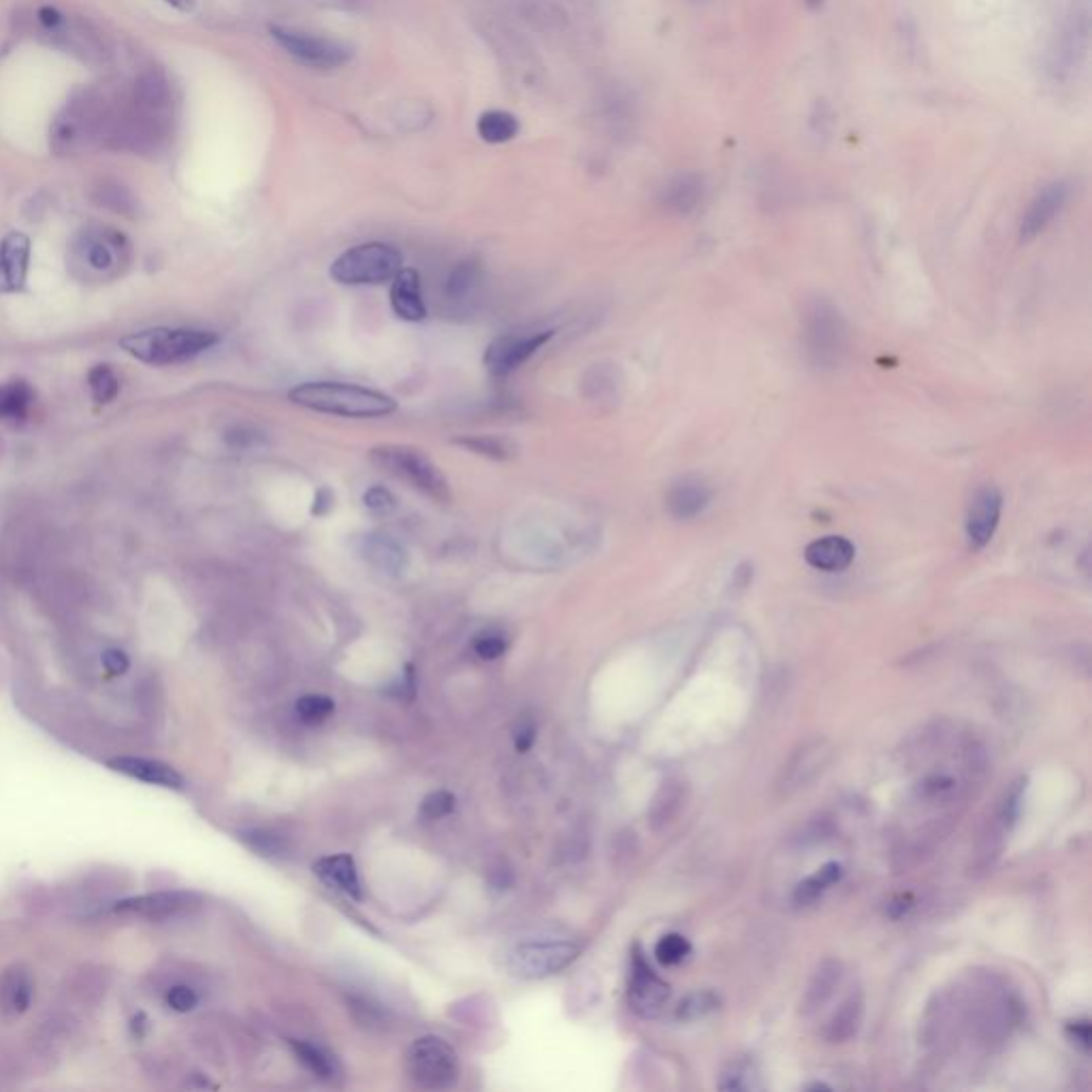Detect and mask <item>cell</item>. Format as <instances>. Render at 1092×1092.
Segmentation results:
<instances>
[{
    "label": "cell",
    "instance_id": "cell-54",
    "mask_svg": "<svg viewBox=\"0 0 1092 1092\" xmlns=\"http://www.w3.org/2000/svg\"><path fill=\"white\" fill-rule=\"evenodd\" d=\"M808 5H811V7L815 9V7H819V5H822V0H808Z\"/></svg>",
    "mask_w": 1092,
    "mask_h": 1092
},
{
    "label": "cell",
    "instance_id": "cell-25",
    "mask_svg": "<svg viewBox=\"0 0 1092 1092\" xmlns=\"http://www.w3.org/2000/svg\"><path fill=\"white\" fill-rule=\"evenodd\" d=\"M704 199V181L696 173H681L672 177L660 193V203L666 212L677 216L691 214Z\"/></svg>",
    "mask_w": 1092,
    "mask_h": 1092
},
{
    "label": "cell",
    "instance_id": "cell-16",
    "mask_svg": "<svg viewBox=\"0 0 1092 1092\" xmlns=\"http://www.w3.org/2000/svg\"><path fill=\"white\" fill-rule=\"evenodd\" d=\"M1000 512H1003V495H1000L996 487L986 485L973 495L964 521V531L971 549H983L992 540L1000 521Z\"/></svg>",
    "mask_w": 1092,
    "mask_h": 1092
},
{
    "label": "cell",
    "instance_id": "cell-46",
    "mask_svg": "<svg viewBox=\"0 0 1092 1092\" xmlns=\"http://www.w3.org/2000/svg\"><path fill=\"white\" fill-rule=\"evenodd\" d=\"M167 1006L177 1014H189L199 1006V996L191 986L179 983L167 992Z\"/></svg>",
    "mask_w": 1092,
    "mask_h": 1092
},
{
    "label": "cell",
    "instance_id": "cell-26",
    "mask_svg": "<svg viewBox=\"0 0 1092 1092\" xmlns=\"http://www.w3.org/2000/svg\"><path fill=\"white\" fill-rule=\"evenodd\" d=\"M110 768H114L116 773H122V775H126L131 779L150 783V785L169 787V789H181V787H184V779H181V775L175 768H171L169 764H162L158 760L116 758V760L110 762Z\"/></svg>",
    "mask_w": 1092,
    "mask_h": 1092
},
{
    "label": "cell",
    "instance_id": "cell-33",
    "mask_svg": "<svg viewBox=\"0 0 1092 1092\" xmlns=\"http://www.w3.org/2000/svg\"><path fill=\"white\" fill-rule=\"evenodd\" d=\"M843 875V869L841 864L837 862H828L824 864L822 869H819L815 875H811L808 879L800 881L794 890V902L798 906H808L813 904L819 896H822L831 885H835Z\"/></svg>",
    "mask_w": 1092,
    "mask_h": 1092
},
{
    "label": "cell",
    "instance_id": "cell-8",
    "mask_svg": "<svg viewBox=\"0 0 1092 1092\" xmlns=\"http://www.w3.org/2000/svg\"><path fill=\"white\" fill-rule=\"evenodd\" d=\"M406 1067L410 1079L423 1090H448L460 1079V1058L442 1037L416 1039L408 1054Z\"/></svg>",
    "mask_w": 1092,
    "mask_h": 1092
},
{
    "label": "cell",
    "instance_id": "cell-6",
    "mask_svg": "<svg viewBox=\"0 0 1092 1092\" xmlns=\"http://www.w3.org/2000/svg\"><path fill=\"white\" fill-rule=\"evenodd\" d=\"M404 265V254L383 241L358 243L344 254H339L329 273L337 285L344 287H366V285H385L395 278V273Z\"/></svg>",
    "mask_w": 1092,
    "mask_h": 1092
},
{
    "label": "cell",
    "instance_id": "cell-22",
    "mask_svg": "<svg viewBox=\"0 0 1092 1092\" xmlns=\"http://www.w3.org/2000/svg\"><path fill=\"white\" fill-rule=\"evenodd\" d=\"M35 981L26 967L14 964L0 975V1018L16 1020L24 1016L33 1003Z\"/></svg>",
    "mask_w": 1092,
    "mask_h": 1092
},
{
    "label": "cell",
    "instance_id": "cell-29",
    "mask_svg": "<svg viewBox=\"0 0 1092 1092\" xmlns=\"http://www.w3.org/2000/svg\"><path fill=\"white\" fill-rule=\"evenodd\" d=\"M685 798H687V785L685 781L672 777V779H666L660 787V792L656 794L654 798V804H651V811H649V822L656 831H662L666 828L668 824H672V819L679 815V811L683 808L685 804Z\"/></svg>",
    "mask_w": 1092,
    "mask_h": 1092
},
{
    "label": "cell",
    "instance_id": "cell-31",
    "mask_svg": "<svg viewBox=\"0 0 1092 1092\" xmlns=\"http://www.w3.org/2000/svg\"><path fill=\"white\" fill-rule=\"evenodd\" d=\"M454 444L474 452V454H481V457H487V460H493V462H510L516 457V444L510 440V437H504V435H495V433H483V435H462L454 440Z\"/></svg>",
    "mask_w": 1092,
    "mask_h": 1092
},
{
    "label": "cell",
    "instance_id": "cell-15",
    "mask_svg": "<svg viewBox=\"0 0 1092 1092\" xmlns=\"http://www.w3.org/2000/svg\"><path fill=\"white\" fill-rule=\"evenodd\" d=\"M670 996L668 983L647 964L641 952L633 954L629 979V1006L643 1018H656Z\"/></svg>",
    "mask_w": 1092,
    "mask_h": 1092
},
{
    "label": "cell",
    "instance_id": "cell-13",
    "mask_svg": "<svg viewBox=\"0 0 1092 1092\" xmlns=\"http://www.w3.org/2000/svg\"><path fill=\"white\" fill-rule=\"evenodd\" d=\"M553 337V331L533 333H508L495 337L485 350V368L491 376H508L519 370L527 358H531L546 342Z\"/></svg>",
    "mask_w": 1092,
    "mask_h": 1092
},
{
    "label": "cell",
    "instance_id": "cell-3",
    "mask_svg": "<svg viewBox=\"0 0 1092 1092\" xmlns=\"http://www.w3.org/2000/svg\"><path fill=\"white\" fill-rule=\"evenodd\" d=\"M218 344L214 331L158 327L133 333L122 339V348L150 366H173L191 360Z\"/></svg>",
    "mask_w": 1092,
    "mask_h": 1092
},
{
    "label": "cell",
    "instance_id": "cell-45",
    "mask_svg": "<svg viewBox=\"0 0 1092 1092\" xmlns=\"http://www.w3.org/2000/svg\"><path fill=\"white\" fill-rule=\"evenodd\" d=\"M506 649H508V641L500 631H483L481 636H476V641H474L476 656L487 662L502 658L506 654Z\"/></svg>",
    "mask_w": 1092,
    "mask_h": 1092
},
{
    "label": "cell",
    "instance_id": "cell-11",
    "mask_svg": "<svg viewBox=\"0 0 1092 1092\" xmlns=\"http://www.w3.org/2000/svg\"><path fill=\"white\" fill-rule=\"evenodd\" d=\"M833 754H835V749H833L831 741L824 737H813V739H806L804 743H800L794 749V754L787 758V762L783 764V768L777 777V783H775L777 796L789 798L792 794H796L802 787H806L808 783H813L819 775L826 771V766L833 760Z\"/></svg>",
    "mask_w": 1092,
    "mask_h": 1092
},
{
    "label": "cell",
    "instance_id": "cell-43",
    "mask_svg": "<svg viewBox=\"0 0 1092 1092\" xmlns=\"http://www.w3.org/2000/svg\"><path fill=\"white\" fill-rule=\"evenodd\" d=\"M99 195H101V199H99L101 206H105L118 214L133 216V212L137 208L135 197L124 187H101Z\"/></svg>",
    "mask_w": 1092,
    "mask_h": 1092
},
{
    "label": "cell",
    "instance_id": "cell-48",
    "mask_svg": "<svg viewBox=\"0 0 1092 1092\" xmlns=\"http://www.w3.org/2000/svg\"><path fill=\"white\" fill-rule=\"evenodd\" d=\"M129 666H131V660H129V656H126L124 651H120V649H108V651L103 654V668H105L112 677H120V675H124V672L129 670Z\"/></svg>",
    "mask_w": 1092,
    "mask_h": 1092
},
{
    "label": "cell",
    "instance_id": "cell-23",
    "mask_svg": "<svg viewBox=\"0 0 1092 1092\" xmlns=\"http://www.w3.org/2000/svg\"><path fill=\"white\" fill-rule=\"evenodd\" d=\"M391 308L397 318L406 323H421L427 316V306L423 299V285L418 271L399 269L391 280Z\"/></svg>",
    "mask_w": 1092,
    "mask_h": 1092
},
{
    "label": "cell",
    "instance_id": "cell-36",
    "mask_svg": "<svg viewBox=\"0 0 1092 1092\" xmlns=\"http://www.w3.org/2000/svg\"><path fill=\"white\" fill-rule=\"evenodd\" d=\"M87 387L97 404H112L120 393V381L110 366H97L90 372Z\"/></svg>",
    "mask_w": 1092,
    "mask_h": 1092
},
{
    "label": "cell",
    "instance_id": "cell-14",
    "mask_svg": "<svg viewBox=\"0 0 1092 1092\" xmlns=\"http://www.w3.org/2000/svg\"><path fill=\"white\" fill-rule=\"evenodd\" d=\"M199 906H201V896L199 894L171 890V892H154V894L120 900V902L114 904V912L116 914L139 916V918H145V920H152V922H162V920H169V918H177V916L197 912Z\"/></svg>",
    "mask_w": 1092,
    "mask_h": 1092
},
{
    "label": "cell",
    "instance_id": "cell-20",
    "mask_svg": "<svg viewBox=\"0 0 1092 1092\" xmlns=\"http://www.w3.org/2000/svg\"><path fill=\"white\" fill-rule=\"evenodd\" d=\"M1067 199H1069V187L1065 184V181H1054V184L1046 187L1033 199L1029 210L1025 212L1022 222H1020V237L1029 241V239L1037 237L1039 233H1044L1052 225V220L1060 214Z\"/></svg>",
    "mask_w": 1092,
    "mask_h": 1092
},
{
    "label": "cell",
    "instance_id": "cell-50",
    "mask_svg": "<svg viewBox=\"0 0 1092 1092\" xmlns=\"http://www.w3.org/2000/svg\"><path fill=\"white\" fill-rule=\"evenodd\" d=\"M1067 1033L1071 1035V1039L1081 1048V1050H1090V1025L1088 1020H1077V1022H1071Z\"/></svg>",
    "mask_w": 1092,
    "mask_h": 1092
},
{
    "label": "cell",
    "instance_id": "cell-30",
    "mask_svg": "<svg viewBox=\"0 0 1092 1092\" xmlns=\"http://www.w3.org/2000/svg\"><path fill=\"white\" fill-rule=\"evenodd\" d=\"M135 105L152 112H167L171 105V85L160 71H148L135 85Z\"/></svg>",
    "mask_w": 1092,
    "mask_h": 1092
},
{
    "label": "cell",
    "instance_id": "cell-51",
    "mask_svg": "<svg viewBox=\"0 0 1092 1092\" xmlns=\"http://www.w3.org/2000/svg\"><path fill=\"white\" fill-rule=\"evenodd\" d=\"M333 502H335V500H333V493H331L327 487L318 489V491H316V495H314L312 514H316V516H327V514L333 510Z\"/></svg>",
    "mask_w": 1092,
    "mask_h": 1092
},
{
    "label": "cell",
    "instance_id": "cell-9",
    "mask_svg": "<svg viewBox=\"0 0 1092 1092\" xmlns=\"http://www.w3.org/2000/svg\"><path fill=\"white\" fill-rule=\"evenodd\" d=\"M108 124L110 118L105 116L101 101L95 95H81L73 99L56 118L50 143L58 154H66L87 145L97 137H103L108 133Z\"/></svg>",
    "mask_w": 1092,
    "mask_h": 1092
},
{
    "label": "cell",
    "instance_id": "cell-10",
    "mask_svg": "<svg viewBox=\"0 0 1092 1092\" xmlns=\"http://www.w3.org/2000/svg\"><path fill=\"white\" fill-rule=\"evenodd\" d=\"M579 954L581 948L572 941H523L508 952V969L525 979L549 977L572 964L579 958Z\"/></svg>",
    "mask_w": 1092,
    "mask_h": 1092
},
{
    "label": "cell",
    "instance_id": "cell-53",
    "mask_svg": "<svg viewBox=\"0 0 1092 1092\" xmlns=\"http://www.w3.org/2000/svg\"><path fill=\"white\" fill-rule=\"evenodd\" d=\"M164 3L181 14H191L197 7V0H164Z\"/></svg>",
    "mask_w": 1092,
    "mask_h": 1092
},
{
    "label": "cell",
    "instance_id": "cell-19",
    "mask_svg": "<svg viewBox=\"0 0 1092 1092\" xmlns=\"http://www.w3.org/2000/svg\"><path fill=\"white\" fill-rule=\"evenodd\" d=\"M843 979V964L837 958H824L819 962L804 988L800 998V1014L811 1018L826 1008Z\"/></svg>",
    "mask_w": 1092,
    "mask_h": 1092
},
{
    "label": "cell",
    "instance_id": "cell-41",
    "mask_svg": "<svg viewBox=\"0 0 1092 1092\" xmlns=\"http://www.w3.org/2000/svg\"><path fill=\"white\" fill-rule=\"evenodd\" d=\"M754 1067L749 1062H733L730 1067H727L721 1075V1081H719V1088L723 1090H749V1088H758V1084H754Z\"/></svg>",
    "mask_w": 1092,
    "mask_h": 1092
},
{
    "label": "cell",
    "instance_id": "cell-34",
    "mask_svg": "<svg viewBox=\"0 0 1092 1092\" xmlns=\"http://www.w3.org/2000/svg\"><path fill=\"white\" fill-rule=\"evenodd\" d=\"M476 131L483 141L500 145V143L512 141L519 135V120L508 112L493 110V112H485L479 118Z\"/></svg>",
    "mask_w": 1092,
    "mask_h": 1092
},
{
    "label": "cell",
    "instance_id": "cell-35",
    "mask_svg": "<svg viewBox=\"0 0 1092 1092\" xmlns=\"http://www.w3.org/2000/svg\"><path fill=\"white\" fill-rule=\"evenodd\" d=\"M481 282V262L476 258H466L454 265L446 280V297L464 299L468 297Z\"/></svg>",
    "mask_w": 1092,
    "mask_h": 1092
},
{
    "label": "cell",
    "instance_id": "cell-39",
    "mask_svg": "<svg viewBox=\"0 0 1092 1092\" xmlns=\"http://www.w3.org/2000/svg\"><path fill=\"white\" fill-rule=\"evenodd\" d=\"M717 1008H719V996L708 992V990H704V992H696V994L687 996L683 1003L679 1006L677 1016L681 1020H698V1018H704V1016L713 1014Z\"/></svg>",
    "mask_w": 1092,
    "mask_h": 1092
},
{
    "label": "cell",
    "instance_id": "cell-47",
    "mask_svg": "<svg viewBox=\"0 0 1092 1092\" xmlns=\"http://www.w3.org/2000/svg\"><path fill=\"white\" fill-rule=\"evenodd\" d=\"M452 811H454V796L444 789L431 792L429 796H425L423 806H421V813L427 819H442V817L450 815Z\"/></svg>",
    "mask_w": 1092,
    "mask_h": 1092
},
{
    "label": "cell",
    "instance_id": "cell-17",
    "mask_svg": "<svg viewBox=\"0 0 1092 1092\" xmlns=\"http://www.w3.org/2000/svg\"><path fill=\"white\" fill-rule=\"evenodd\" d=\"M354 551L363 562H368L381 572L399 574L408 566L406 546L391 533L370 531L354 540Z\"/></svg>",
    "mask_w": 1092,
    "mask_h": 1092
},
{
    "label": "cell",
    "instance_id": "cell-5",
    "mask_svg": "<svg viewBox=\"0 0 1092 1092\" xmlns=\"http://www.w3.org/2000/svg\"><path fill=\"white\" fill-rule=\"evenodd\" d=\"M370 462L385 474L408 483L433 502H448L450 487L442 470L414 446L378 444L370 450Z\"/></svg>",
    "mask_w": 1092,
    "mask_h": 1092
},
{
    "label": "cell",
    "instance_id": "cell-42",
    "mask_svg": "<svg viewBox=\"0 0 1092 1092\" xmlns=\"http://www.w3.org/2000/svg\"><path fill=\"white\" fill-rule=\"evenodd\" d=\"M363 506H366V510L372 512L374 516H389L391 512H395L397 502L389 489L374 485L372 489L363 493Z\"/></svg>",
    "mask_w": 1092,
    "mask_h": 1092
},
{
    "label": "cell",
    "instance_id": "cell-49",
    "mask_svg": "<svg viewBox=\"0 0 1092 1092\" xmlns=\"http://www.w3.org/2000/svg\"><path fill=\"white\" fill-rule=\"evenodd\" d=\"M533 741H535V727H533V723H531V721H525V723L519 727V730H516V735H514L516 752H521V754L529 752V749H531V745H533Z\"/></svg>",
    "mask_w": 1092,
    "mask_h": 1092
},
{
    "label": "cell",
    "instance_id": "cell-7",
    "mask_svg": "<svg viewBox=\"0 0 1092 1092\" xmlns=\"http://www.w3.org/2000/svg\"><path fill=\"white\" fill-rule=\"evenodd\" d=\"M1022 794H1025V779H1020L1006 792V796L996 806V811L983 822V826L977 835L975 852H973V860H971L973 877L979 879L996 866V862L1006 847V837L1010 835V831L1014 828L1016 819L1020 815Z\"/></svg>",
    "mask_w": 1092,
    "mask_h": 1092
},
{
    "label": "cell",
    "instance_id": "cell-40",
    "mask_svg": "<svg viewBox=\"0 0 1092 1092\" xmlns=\"http://www.w3.org/2000/svg\"><path fill=\"white\" fill-rule=\"evenodd\" d=\"M689 952H691V945L683 935H666L660 939V943L656 948L658 960L666 967L683 962L689 956Z\"/></svg>",
    "mask_w": 1092,
    "mask_h": 1092
},
{
    "label": "cell",
    "instance_id": "cell-12",
    "mask_svg": "<svg viewBox=\"0 0 1092 1092\" xmlns=\"http://www.w3.org/2000/svg\"><path fill=\"white\" fill-rule=\"evenodd\" d=\"M271 37L276 43L295 60H299L306 66L312 69H337L344 66L350 60V50L333 39L310 35L304 31L287 28V26H271Z\"/></svg>",
    "mask_w": 1092,
    "mask_h": 1092
},
{
    "label": "cell",
    "instance_id": "cell-2",
    "mask_svg": "<svg viewBox=\"0 0 1092 1092\" xmlns=\"http://www.w3.org/2000/svg\"><path fill=\"white\" fill-rule=\"evenodd\" d=\"M131 246L114 229H87L71 246L69 267L81 282H112L129 267Z\"/></svg>",
    "mask_w": 1092,
    "mask_h": 1092
},
{
    "label": "cell",
    "instance_id": "cell-1",
    "mask_svg": "<svg viewBox=\"0 0 1092 1092\" xmlns=\"http://www.w3.org/2000/svg\"><path fill=\"white\" fill-rule=\"evenodd\" d=\"M289 399L306 410L344 418H378L397 410V402L383 391L331 381L301 383L289 391Z\"/></svg>",
    "mask_w": 1092,
    "mask_h": 1092
},
{
    "label": "cell",
    "instance_id": "cell-21",
    "mask_svg": "<svg viewBox=\"0 0 1092 1092\" xmlns=\"http://www.w3.org/2000/svg\"><path fill=\"white\" fill-rule=\"evenodd\" d=\"M31 241L22 233H9L0 241V291L14 293L24 289L28 278Z\"/></svg>",
    "mask_w": 1092,
    "mask_h": 1092
},
{
    "label": "cell",
    "instance_id": "cell-52",
    "mask_svg": "<svg viewBox=\"0 0 1092 1092\" xmlns=\"http://www.w3.org/2000/svg\"><path fill=\"white\" fill-rule=\"evenodd\" d=\"M39 22H41L45 28H50V31H58V28L64 24V18H62V14H60L58 9H54V7H41V9H39Z\"/></svg>",
    "mask_w": 1092,
    "mask_h": 1092
},
{
    "label": "cell",
    "instance_id": "cell-24",
    "mask_svg": "<svg viewBox=\"0 0 1092 1092\" xmlns=\"http://www.w3.org/2000/svg\"><path fill=\"white\" fill-rule=\"evenodd\" d=\"M804 560L815 570L841 572L854 564L856 546L843 535H824L813 540L806 546Z\"/></svg>",
    "mask_w": 1092,
    "mask_h": 1092
},
{
    "label": "cell",
    "instance_id": "cell-44",
    "mask_svg": "<svg viewBox=\"0 0 1092 1092\" xmlns=\"http://www.w3.org/2000/svg\"><path fill=\"white\" fill-rule=\"evenodd\" d=\"M243 841L262 856H278L285 852V839L271 831H250L243 835Z\"/></svg>",
    "mask_w": 1092,
    "mask_h": 1092
},
{
    "label": "cell",
    "instance_id": "cell-4",
    "mask_svg": "<svg viewBox=\"0 0 1092 1092\" xmlns=\"http://www.w3.org/2000/svg\"><path fill=\"white\" fill-rule=\"evenodd\" d=\"M802 337L806 356L817 370H835L841 366L850 346V331L839 308L828 299H813L802 318Z\"/></svg>",
    "mask_w": 1092,
    "mask_h": 1092
},
{
    "label": "cell",
    "instance_id": "cell-27",
    "mask_svg": "<svg viewBox=\"0 0 1092 1092\" xmlns=\"http://www.w3.org/2000/svg\"><path fill=\"white\" fill-rule=\"evenodd\" d=\"M864 1020V994L854 990L826 1025V1039L831 1044H845L858 1035Z\"/></svg>",
    "mask_w": 1092,
    "mask_h": 1092
},
{
    "label": "cell",
    "instance_id": "cell-32",
    "mask_svg": "<svg viewBox=\"0 0 1092 1092\" xmlns=\"http://www.w3.org/2000/svg\"><path fill=\"white\" fill-rule=\"evenodd\" d=\"M35 402V393L26 381H12L0 385V418L22 421Z\"/></svg>",
    "mask_w": 1092,
    "mask_h": 1092
},
{
    "label": "cell",
    "instance_id": "cell-37",
    "mask_svg": "<svg viewBox=\"0 0 1092 1092\" xmlns=\"http://www.w3.org/2000/svg\"><path fill=\"white\" fill-rule=\"evenodd\" d=\"M291 1048H293L295 1056L299 1058V1062H304L314 1075H318L323 1079H329L335 1073L333 1060L320 1048L310 1046L306 1041H291Z\"/></svg>",
    "mask_w": 1092,
    "mask_h": 1092
},
{
    "label": "cell",
    "instance_id": "cell-28",
    "mask_svg": "<svg viewBox=\"0 0 1092 1092\" xmlns=\"http://www.w3.org/2000/svg\"><path fill=\"white\" fill-rule=\"evenodd\" d=\"M314 873L329 885L352 898H360V881L356 864L348 854L329 856L314 864Z\"/></svg>",
    "mask_w": 1092,
    "mask_h": 1092
},
{
    "label": "cell",
    "instance_id": "cell-38",
    "mask_svg": "<svg viewBox=\"0 0 1092 1092\" xmlns=\"http://www.w3.org/2000/svg\"><path fill=\"white\" fill-rule=\"evenodd\" d=\"M333 710H335V702L329 696H320V694L304 696L297 702V715L308 725H318V723L327 721L333 715Z\"/></svg>",
    "mask_w": 1092,
    "mask_h": 1092
},
{
    "label": "cell",
    "instance_id": "cell-18",
    "mask_svg": "<svg viewBox=\"0 0 1092 1092\" xmlns=\"http://www.w3.org/2000/svg\"><path fill=\"white\" fill-rule=\"evenodd\" d=\"M713 502V487L698 474H687L675 481L666 493V508L679 521L700 516Z\"/></svg>",
    "mask_w": 1092,
    "mask_h": 1092
}]
</instances>
